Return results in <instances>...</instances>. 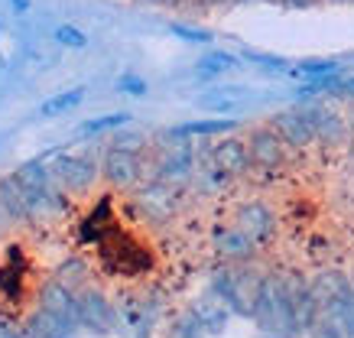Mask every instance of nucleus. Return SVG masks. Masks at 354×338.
Returning <instances> with one entry per match:
<instances>
[{"mask_svg":"<svg viewBox=\"0 0 354 338\" xmlns=\"http://www.w3.org/2000/svg\"><path fill=\"white\" fill-rule=\"evenodd\" d=\"M120 312V328L130 332V338H150L156 319H160V303L147 299V296H130L118 306Z\"/></svg>","mask_w":354,"mask_h":338,"instance_id":"obj_11","label":"nucleus"},{"mask_svg":"<svg viewBox=\"0 0 354 338\" xmlns=\"http://www.w3.org/2000/svg\"><path fill=\"white\" fill-rule=\"evenodd\" d=\"M247 104H250V88L244 85H215L205 95H198V108L212 111V114H234Z\"/></svg>","mask_w":354,"mask_h":338,"instance_id":"obj_15","label":"nucleus"},{"mask_svg":"<svg viewBox=\"0 0 354 338\" xmlns=\"http://www.w3.org/2000/svg\"><path fill=\"white\" fill-rule=\"evenodd\" d=\"M263 338H283V335H263Z\"/></svg>","mask_w":354,"mask_h":338,"instance_id":"obj_38","label":"nucleus"},{"mask_svg":"<svg viewBox=\"0 0 354 338\" xmlns=\"http://www.w3.org/2000/svg\"><path fill=\"white\" fill-rule=\"evenodd\" d=\"M237 131L234 118H202V120H185L166 131V137H179V140H208V137H225Z\"/></svg>","mask_w":354,"mask_h":338,"instance_id":"obj_16","label":"nucleus"},{"mask_svg":"<svg viewBox=\"0 0 354 338\" xmlns=\"http://www.w3.org/2000/svg\"><path fill=\"white\" fill-rule=\"evenodd\" d=\"M13 3H17V7H20V13L26 10V0H13Z\"/></svg>","mask_w":354,"mask_h":338,"instance_id":"obj_33","label":"nucleus"},{"mask_svg":"<svg viewBox=\"0 0 354 338\" xmlns=\"http://www.w3.org/2000/svg\"><path fill=\"white\" fill-rule=\"evenodd\" d=\"M192 316L198 319V326L205 328V335H221L227 328V319L234 316L231 309L225 306V299L221 296H205V299H198V303L192 306Z\"/></svg>","mask_w":354,"mask_h":338,"instance_id":"obj_17","label":"nucleus"},{"mask_svg":"<svg viewBox=\"0 0 354 338\" xmlns=\"http://www.w3.org/2000/svg\"><path fill=\"white\" fill-rule=\"evenodd\" d=\"M23 326V338H78L82 326H78L75 312H62V309H49L39 306L30 309V316L20 322Z\"/></svg>","mask_w":354,"mask_h":338,"instance_id":"obj_6","label":"nucleus"},{"mask_svg":"<svg viewBox=\"0 0 354 338\" xmlns=\"http://www.w3.org/2000/svg\"><path fill=\"white\" fill-rule=\"evenodd\" d=\"M169 338H208L205 335V328L198 326V319L192 316V312H189V316L183 319V322H179V326L172 328V335Z\"/></svg>","mask_w":354,"mask_h":338,"instance_id":"obj_28","label":"nucleus"},{"mask_svg":"<svg viewBox=\"0 0 354 338\" xmlns=\"http://www.w3.org/2000/svg\"><path fill=\"white\" fill-rule=\"evenodd\" d=\"M263 3H277V7H283V0H263Z\"/></svg>","mask_w":354,"mask_h":338,"instance_id":"obj_36","label":"nucleus"},{"mask_svg":"<svg viewBox=\"0 0 354 338\" xmlns=\"http://www.w3.org/2000/svg\"><path fill=\"white\" fill-rule=\"evenodd\" d=\"M332 72H344V59H302L290 68V75L302 78V82H315V78L332 75Z\"/></svg>","mask_w":354,"mask_h":338,"instance_id":"obj_22","label":"nucleus"},{"mask_svg":"<svg viewBox=\"0 0 354 338\" xmlns=\"http://www.w3.org/2000/svg\"><path fill=\"white\" fill-rule=\"evenodd\" d=\"M0 338H23V326L0 309Z\"/></svg>","mask_w":354,"mask_h":338,"instance_id":"obj_29","label":"nucleus"},{"mask_svg":"<svg viewBox=\"0 0 354 338\" xmlns=\"http://www.w3.org/2000/svg\"><path fill=\"white\" fill-rule=\"evenodd\" d=\"M166 150L160 153L156 160V179H183V176L192 173L195 166V153H192V140H179V137H166Z\"/></svg>","mask_w":354,"mask_h":338,"instance_id":"obj_14","label":"nucleus"},{"mask_svg":"<svg viewBox=\"0 0 354 338\" xmlns=\"http://www.w3.org/2000/svg\"><path fill=\"white\" fill-rule=\"evenodd\" d=\"M101 176L108 179L111 186H120V189L137 186L140 176H143V153L108 143V150L101 156Z\"/></svg>","mask_w":354,"mask_h":338,"instance_id":"obj_7","label":"nucleus"},{"mask_svg":"<svg viewBox=\"0 0 354 338\" xmlns=\"http://www.w3.org/2000/svg\"><path fill=\"white\" fill-rule=\"evenodd\" d=\"M75 319L78 326H82V332H88V335H114V332H120V312L118 306L111 303V296H104L97 286H82V290H75Z\"/></svg>","mask_w":354,"mask_h":338,"instance_id":"obj_3","label":"nucleus"},{"mask_svg":"<svg viewBox=\"0 0 354 338\" xmlns=\"http://www.w3.org/2000/svg\"><path fill=\"white\" fill-rule=\"evenodd\" d=\"M241 59L250 62V66L263 68V72H273V75H290V68H292L290 59H283L277 53H263V49H250V46L241 49Z\"/></svg>","mask_w":354,"mask_h":338,"instance_id":"obj_23","label":"nucleus"},{"mask_svg":"<svg viewBox=\"0 0 354 338\" xmlns=\"http://www.w3.org/2000/svg\"><path fill=\"white\" fill-rule=\"evenodd\" d=\"M270 127L286 147H309L319 137V104H292L270 118Z\"/></svg>","mask_w":354,"mask_h":338,"instance_id":"obj_5","label":"nucleus"},{"mask_svg":"<svg viewBox=\"0 0 354 338\" xmlns=\"http://www.w3.org/2000/svg\"><path fill=\"white\" fill-rule=\"evenodd\" d=\"M237 3H244V0H227V7H237Z\"/></svg>","mask_w":354,"mask_h":338,"instance_id":"obj_35","label":"nucleus"},{"mask_svg":"<svg viewBox=\"0 0 354 338\" xmlns=\"http://www.w3.org/2000/svg\"><path fill=\"white\" fill-rule=\"evenodd\" d=\"M133 202H137L140 215L150 221H166L176 212V192L166 186V179H156V182H147L133 192Z\"/></svg>","mask_w":354,"mask_h":338,"instance_id":"obj_12","label":"nucleus"},{"mask_svg":"<svg viewBox=\"0 0 354 338\" xmlns=\"http://www.w3.org/2000/svg\"><path fill=\"white\" fill-rule=\"evenodd\" d=\"M319 0H283V7L286 10H309V7H315Z\"/></svg>","mask_w":354,"mask_h":338,"instance_id":"obj_30","label":"nucleus"},{"mask_svg":"<svg viewBox=\"0 0 354 338\" xmlns=\"http://www.w3.org/2000/svg\"><path fill=\"white\" fill-rule=\"evenodd\" d=\"M55 280H62L65 286H72V290H82L88 283V263L82 257H68L65 263H59V270L53 273Z\"/></svg>","mask_w":354,"mask_h":338,"instance_id":"obj_24","label":"nucleus"},{"mask_svg":"<svg viewBox=\"0 0 354 338\" xmlns=\"http://www.w3.org/2000/svg\"><path fill=\"white\" fill-rule=\"evenodd\" d=\"M231 221H234L250 241H257L260 247H263L267 241H273V234H277V212H273L267 202H244V205H237Z\"/></svg>","mask_w":354,"mask_h":338,"instance_id":"obj_10","label":"nucleus"},{"mask_svg":"<svg viewBox=\"0 0 354 338\" xmlns=\"http://www.w3.org/2000/svg\"><path fill=\"white\" fill-rule=\"evenodd\" d=\"M319 3H348V0H319Z\"/></svg>","mask_w":354,"mask_h":338,"instance_id":"obj_34","label":"nucleus"},{"mask_svg":"<svg viewBox=\"0 0 354 338\" xmlns=\"http://www.w3.org/2000/svg\"><path fill=\"white\" fill-rule=\"evenodd\" d=\"M169 33L176 36V39L192 43V46H208L212 39H215V36H212V30H202V26H195V23H183V20L169 23Z\"/></svg>","mask_w":354,"mask_h":338,"instance_id":"obj_25","label":"nucleus"},{"mask_svg":"<svg viewBox=\"0 0 354 338\" xmlns=\"http://www.w3.org/2000/svg\"><path fill=\"white\" fill-rule=\"evenodd\" d=\"M0 212H3L7 225L10 221H30V202H26L23 186L13 179V173L0 179Z\"/></svg>","mask_w":354,"mask_h":338,"instance_id":"obj_19","label":"nucleus"},{"mask_svg":"<svg viewBox=\"0 0 354 338\" xmlns=\"http://www.w3.org/2000/svg\"><path fill=\"white\" fill-rule=\"evenodd\" d=\"M263 276H267V273L257 270V267H250V261L247 263H227V267L215 270V276H212V290H215V296L225 299V306L234 312V316L254 319Z\"/></svg>","mask_w":354,"mask_h":338,"instance_id":"obj_1","label":"nucleus"},{"mask_svg":"<svg viewBox=\"0 0 354 338\" xmlns=\"http://www.w3.org/2000/svg\"><path fill=\"white\" fill-rule=\"evenodd\" d=\"M130 114L127 111H114V114H97V118H88L82 127H78V137H104V133H114L120 127L130 124Z\"/></svg>","mask_w":354,"mask_h":338,"instance_id":"obj_21","label":"nucleus"},{"mask_svg":"<svg viewBox=\"0 0 354 338\" xmlns=\"http://www.w3.org/2000/svg\"><path fill=\"white\" fill-rule=\"evenodd\" d=\"M348 3H354V0H348Z\"/></svg>","mask_w":354,"mask_h":338,"instance_id":"obj_39","label":"nucleus"},{"mask_svg":"<svg viewBox=\"0 0 354 338\" xmlns=\"http://www.w3.org/2000/svg\"><path fill=\"white\" fill-rule=\"evenodd\" d=\"M53 36H55V43L65 46V49H85L88 46V33L78 30V26H72V23H59Z\"/></svg>","mask_w":354,"mask_h":338,"instance_id":"obj_26","label":"nucleus"},{"mask_svg":"<svg viewBox=\"0 0 354 338\" xmlns=\"http://www.w3.org/2000/svg\"><path fill=\"white\" fill-rule=\"evenodd\" d=\"M49 173L65 196H82L88 189H95L97 176H101V163H95L91 156H82V153H59L49 166Z\"/></svg>","mask_w":354,"mask_h":338,"instance_id":"obj_4","label":"nucleus"},{"mask_svg":"<svg viewBox=\"0 0 354 338\" xmlns=\"http://www.w3.org/2000/svg\"><path fill=\"white\" fill-rule=\"evenodd\" d=\"M247 150H250V163L263 169V173H273L283 166L286 160V143L279 140V133L270 127V124H260L254 131H247Z\"/></svg>","mask_w":354,"mask_h":338,"instance_id":"obj_9","label":"nucleus"},{"mask_svg":"<svg viewBox=\"0 0 354 338\" xmlns=\"http://www.w3.org/2000/svg\"><path fill=\"white\" fill-rule=\"evenodd\" d=\"M3 225H7V218H3V212H0V228H3Z\"/></svg>","mask_w":354,"mask_h":338,"instance_id":"obj_37","label":"nucleus"},{"mask_svg":"<svg viewBox=\"0 0 354 338\" xmlns=\"http://www.w3.org/2000/svg\"><path fill=\"white\" fill-rule=\"evenodd\" d=\"M212 176L215 179H234V176H244L254 169L250 163V150H247V140L244 137H227V140L215 143L212 147Z\"/></svg>","mask_w":354,"mask_h":338,"instance_id":"obj_8","label":"nucleus"},{"mask_svg":"<svg viewBox=\"0 0 354 338\" xmlns=\"http://www.w3.org/2000/svg\"><path fill=\"white\" fill-rule=\"evenodd\" d=\"M215 251L225 263H247V261L257 257L260 244L257 241H250L244 231L231 221V225H221V228L215 231Z\"/></svg>","mask_w":354,"mask_h":338,"instance_id":"obj_13","label":"nucleus"},{"mask_svg":"<svg viewBox=\"0 0 354 338\" xmlns=\"http://www.w3.org/2000/svg\"><path fill=\"white\" fill-rule=\"evenodd\" d=\"M254 322H257L267 335L290 338L292 312H290V283L283 273H267L263 286H260V299L254 309Z\"/></svg>","mask_w":354,"mask_h":338,"instance_id":"obj_2","label":"nucleus"},{"mask_svg":"<svg viewBox=\"0 0 354 338\" xmlns=\"http://www.w3.org/2000/svg\"><path fill=\"white\" fill-rule=\"evenodd\" d=\"M114 88H118L120 95H130V98H143V95H147V91H150V85H147V82H143V78L140 75H120L118 82H114Z\"/></svg>","mask_w":354,"mask_h":338,"instance_id":"obj_27","label":"nucleus"},{"mask_svg":"<svg viewBox=\"0 0 354 338\" xmlns=\"http://www.w3.org/2000/svg\"><path fill=\"white\" fill-rule=\"evenodd\" d=\"M147 7H183V0H140Z\"/></svg>","mask_w":354,"mask_h":338,"instance_id":"obj_32","label":"nucleus"},{"mask_svg":"<svg viewBox=\"0 0 354 338\" xmlns=\"http://www.w3.org/2000/svg\"><path fill=\"white\" fill-rule=\"evenodd\" d=\"M85 98H88L85 85H72V88H65V91H55V95H49V98L39 104V118L43 120L62 118V114H68V111H75Z\"/></svg>","mask_w":354,"mask_h":338,"instance_id":"obj_20","label":"nucleus"},{"mask_svg":"<svg viewBox=\"0 0 354 338\" xmlns=\"http://www.w3.org/2000/svg\"><path fill=\"white\" fill-rule=\"evenodd\" d=\"M338 95L342 98H354V75H344L342 85H338Z\"/></svg>","mask_w":354,"mask_h":338,"instance_id":"obj_31","label":"nucleus"},{"mask_svg":"<svg viewBox=\"0 0 354 338\" xmlns=\"http://www.w3.org/2000/svg\"><path fill=\"white\" fill-rule=\"evenodd\" d=\"M234 68H241V55L227 53V49H208V53L198 55L192 75L202 78V82H218V78H225Z\"/></svg>","mask_w":354,"mask_h":338,"instance_id":"obj_18","label":"nucleus"}]
</instances>
